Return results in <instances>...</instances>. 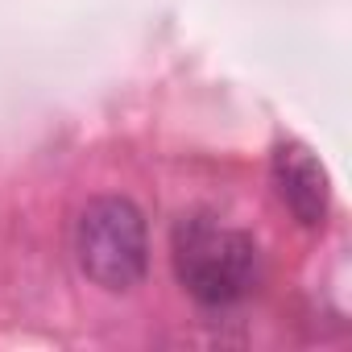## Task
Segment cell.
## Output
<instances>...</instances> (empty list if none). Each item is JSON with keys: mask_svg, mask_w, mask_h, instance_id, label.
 Instances as JSON below:
<instances>
[{"mask_svg": "<svg viewBox=\"0 0 352 352\" xmlns=\"http://www.w3.org/2000/svg\"><path fill=\"white\" fill-rule=\"evenodd\" d=\"M174 274L195 302L232 307L257 286V245L212 216H183L174 224Z\"/></svg>", "mask_w": 352, "mask_h": 352, "instance_id": "6da1fadb", "label": "cell"}, {"mask_svg": "<svg viewBox=\"0 0 352 352\" xmlns=\"http://www.w3.org/2000/svg\"><path fill=\"white\" fill-rule=\"evenodd\" d=\"M270 174H274L278 199L290 208V216L302 228H319L327 220V208H331L327 170L302 141H282L270 157Z\"/></svg>", "mask_w": 352, "mask_h": 352, "instance_id": "3957f363", "label": "cell"}, {"mask_svg": "<svg viewBox=\"0 0 352 352\" xmlns=\"http://www.w3.org/2000/svg\"><path fill=\"white\" fill-rule=\"evenodd\" d=\"M75 257L87 282L100 290H133L149 270V232L141 208L120 195L91 199L75 224Z\"/></svg>", "mask_w": 352, "mask_h": 352, "instance_id": "7a4b0ae2", "label": "cell"}]
</instances>
